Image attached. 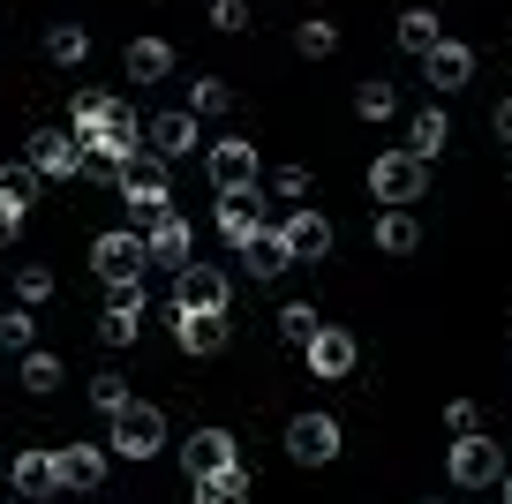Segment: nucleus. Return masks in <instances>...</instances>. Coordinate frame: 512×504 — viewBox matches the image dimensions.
Instances as JSON below:
<instances>
[{
	"instance_id": "1a4fd4ad",
	"label": "nucleus",
	"mask_w": 512,
	"mask_h": 504,
	"mask_svg": "<svg viewBox=\"0 0 512 504\" xmlns=\"http://www.w3.org/2000/svg\"><path fill=\"white\" fill-rule=\"evenodd\" d=\"M23 158H31L46 181H76V174H83V143H76V128H38Z\"/></svg>"
},
{
	"instance_id": "39448f33",
	"label": "nucleus",
	"mask_w": 512,
	"mask_h": 504,
	"mask_svg": "<svg viewBox=\"0 0 512 504\" xmlns=\"http://www.w3.org/2000/svg\"><path fill=\"white\" fill-rule=\"evenodd\" d=\"M144 264H151V249H144V234H136V226H121V234H98V241H91V271H98L106 286L144 279Z\"/></svg>"
},
{
	"instance_id": "37998d69",
	"label": "nucleus",
	"mask_w": 512,
	"mask_h": 504,
	"mask_svg": "<svg viewBox=\"0 0 512 504\" xmlns=\"http://www.w3.org/2000/svg\"><path fill=\"white\" fill-rule=\"evenodd\" d=\"M0 482H8V459H0Z\"/></svg>"
},
{
	"instance_id": "0eeeda50",
	"label": "nucleus",
	"mask_w": 512,
	"mask_h": 504,
	"mask_svg": "<svg viewBox=\"0 0 512 504\" xmlns=\"http://www.w3.org/2000/svg\"><path fill=\"white\" fill-rule=\"evenodd\" d=\"M226 301H234V286H226L219 264L174 271V309H189V316H226Z\"/></svg>"
},
{
	"instance_id": "58836bf2",
	"label": "nucleus",
	"mask_w": 512,
	"mask_h": 504,
	"mask_svg": "<svg viewBox=\"0 0 512 504\" xmlns=\"http://www.w3.org/2000/svg\"><path fill=\"white\" fill-rule=\"evenodd\" d=\"M272 196L302 204V196H309V166H279V174H272Z\"/></svg>"
},
{
	"instance_id": "4c0bfd02",
	"label": "nucleus",
	"mask_w": 512,
	"mask_h": 504,
	"mask_svg": "<svg viewBox=\"0 0 512 504\" xmlns=\"http://www.w3.org/2000/svg\"><path fill=\"white\" fill-rule=\"evenodd\" d=\"M211 31H249V0H211Z\"/></svg>"
},
{
	"instance_id": "a19ab883",
	"label": "nucleus",
	"mask_w": 512,
	"mask_h": 504,
	"mask_svg": "<svg viewBox=\"0 0 512 504\" xmlns=\"http://www.w3.org/2000/svg\"><path fill=\"white\" fill-rule=\"evenodd\" d=\"M490 128H497V136H505V143H512V98H505V106H497V113H490Z\"/></svg>"
},
{
	"instance_id": "dca6fc26",
	"label": "nucleus",
	"mask_w": 512,
	"mask_h": 504,
	"mask_svg": "<svg viewBox=\"0 0 512 504\" xmlns=\"http://www.w3.org/2000/svg\"><path fill=\"white\" fill-rule=\"evenodd\" d=\"M144 249H151V264H159V271H189V219L166 211V219L144 234Z\"/></svg>"
},
{
	"instance_id": "e433bc0d",
	"label": "nucleus",
	"mask_w": 512,
	"mask_h": 504,
	"mask_svg": "<svg viewBox=\"0 0 512 504\" xmlns=\"http://www.w3.org/2000/svg\"><path fill=\"white\" fill-rule=\"evenodd\" d=\"M445 429H452V437H475V429H482V407H475V399H445Z\"/></svg>"
},
{
	"instance_id": "7c9ffc66",
	"label": "nucleus",
	"mask_w": 512,
	"mask_h": 504,
	"mask_svg": "<svg viewBox=\"0 0 512 504\" xmlns=\"http://www.w3.org/2000/svg\"><path fill=\"white\" fill-rule=\"evenodd\" d=\"M317 309H309V301H287V309H279V339H287V347H309V339H317Z\"/></svg>"
},
{
	"instance_id": "a211bd4d",
	"label": "nucleus",
	"mask_w": 512,
	"mask_h": 504,
	"mask_svg": "<svg viewBox=\"0 0 512 504\" xmlns=\"http://www.w3.org/2000/svg\"><path fill=\"white\" fill-rule=\"evenodd\" d=\"M121 68H128V83H166L174 76V46H166V38H128Z\"/></svg>"
},
{
	"instance_id": "bb28decb",
	"label": "nucleus",
	"mask_w": 512,
	"mask_h": 504,
	"mask_svg": "<svg viewBox=\"0 0 512 504\" xmlns=\"http://www.w3.org/2000/svg\"><path fill=\"white\" fill-rule=\"evenodd\" d=\"M0 354H38V316L31 309H8V316H0Z\"/></svg>"
},
{
	"instance_id": "423d86ee",
	"label": "nucleus",
	"mask_w": 512,
	"mask_h": 504,
	"mask_svg": "<svg viewBox=\"0 0 512 504\" xmlns=\"http://www.w3.org/2000/svg\"><path fill=\"white\" fill-rule=\"evenodd\" d=\"M204 174H211V189H219V196L256 189V143H249V136H219V143L204 151Z\"/></svg>"
},
{
	"instance_id": "f704fd0d",
	"label": "nucleus",
	"mask_w": 512,
	"mask_h": 504,
	"mask_svg": "<svg viewBox=\"0 0 512 504\" xmlns=\"http://www.w3.org/2000/svg\"><path fill=\"white\" fill-rule=\"evenodd\" d=\"M23 392H61V362H53V354H23Z\"/></svg>"
},
{
	"instance_id": "b1692460",
	"label": "nucleus",
	"mask_w": 512,
	"mask_h": 504,
	"mask_svg": "<svg viewBox=\"0 0 512 504\" xmlns=\"http://www.w3.org/2000/svg\"><path fill=\"white\" fill-rule=\"evenodd\" d=\"M445 143H452V121H445V106H422L415 121H407V151H415V158H437Z\"/></svg>"
},
{
	"instance_id": "9d476101",
	"label": "nucleus",
	"mask_w": 512,
	"mask_h": 504,
	"mask_svg": "<svg viewBox=\"0 0 512 504\" xmlns=\"http://www.w3.org/2000/svg\"><path fill=\"white\" fill-rule=\"evenodd\" d=\"M354 354H362V347H354V331H347V324H324L317 339L302 347V362H309V377L339 384V377H354Z\"/></svg>"
},
{
	"instance_id": "f257e3e1",
	"label": "nucleus",
	"mask_w": 512,
	"mask_h": 504,
	"mask_svg": "<svg viewBox=\"0 0 512 504\" xmlns=\"http://www.w3.org/2000/svg\"><path fill=\"white\" fill-rule=\"evenodd\" d=\"M121 204L136 211V234H151V226L174 211V181H166V158L159 151H136L121 166Z\"/></svg>"
},
{
	"instance_id": "7ed1b4c3",
	"label": "nucleus",
	"mask_w": 512,
	"mask_h": 504,
	"mask_svg": "<svg viewBox=\"0 0 512 504\" xmlns=\"http://www.w3.org/2000/svg\"><path fill=\"white\" fill-rule=\"evenodd\" d=\"M106 452H121V459H151V452H166V414L151 407V399L121 407V414H113V437H106Z\"/></svg>"
},
{
	"instance_id": "c9c22d12",
	"label": "nucleus",
	"mask_w": 512,
	"mask_h": 504,
	"mask_svg": "<svg viewBox=\"0 0 512 504\" xmlns=\"http://www.w3.org/2000/svg\"><path fill=\"white\" fill-rule=\"evenodd\" d=\"M46 294H53V271L46 264H16V301H23V309H38Z\"/></svg>"
},
{
	"instance_id": "c85d7f7f",
	"label": "nucleus",
	"mask_w": 512,
	"mask_h": 504,
	"mask_svg": "<svg viewBox=\"0 0 512 504\" xmlns=\"http://www.w3.org/2000/svg\"><path fill=\"white\" fill-rule=\"evenodd\" d=\"M91 407H98V414L136 407V392H128V377H121V369H98V377H91Z\"/></svg>"
},
{
	"instance_id": "473e14b6",
	"label": "nucleus",
	"mask_w": 512,
	"mask_h": 504,
	"mask_svg": "<svg viewBox=\"0 0 512 504\" xmlns=\"http://www.w3.org/2000/svg\"><path fill=\"white\" fill-rule=\"evenodd\" d=\"M294 46H302V61H324V53L339 46V23H324V16H309L302 31H294Z\"/></svg>"
},
{
	"instance_id": "ddd939ff",
	"label": "nucleus",
	"mask_w": 512,
	"mask_h": 504,
	"mask_svg": "<svg viewBox=\"0 0 512 504\" xmlns=\"http://www.w3.org/2000/svg\"><path fill=\"white\" fill-rule=\"evenodd\" d=\"M279 241L294 249V264H317V256L332 249V219H324V211H309V204H294L287 226H279Z\"/></svg>"
},
{
	"instance_id": "ea45409f",
	"label": "nucleus",
	"mask_w": 512,
	"mask_h": 504,
	"mask_svg": "<svg viewBox=\"0 0 512 504\" xmlns=\"http://www.w3.org/2000/svg\"><path fill=\"white\" fill-rule=\"evenodd\" d=\"M16 226H23V211H8V204H0V249L16 241Z\"/></svg>"
},
{
	"instance_id": "9b49d317",
	"label": "nucleus",
	"mask_w": 512,
	"mask_h": 504,
	"mask_svg": "<svg viewBox=\"0 0 512 504\" xmlns=\"http://www.w3.org/2000/svg\"><path fill=\"white\" fill-rule=\"evenodd\" d=\"M226 467H241L226 429H189V437H181V474H189V482H211V474H226Z\"/></svg>"
},
{
	"instance_id": "6ab92c4d",
	"label": "nucleus",
	"mask_w": 512,
	"mask_h": 504,
	"mask_svg": "<svg viewBox=\"0 0 512 504\" xmlns=\"http://www.w3.org/2000/svg\"><path fill=\"white\" fill-rule=\"evenodd\" d=\"M369 241H377L384 256H415V249H422V219H415V211H377Z\"/></svg>"
},
{
	"instance_id": "a878e982",
	"label": "nucleus",
	"mask_w": 512,
	"mask_h": 504,
	"mask_svg": "<svg viewBox=\"0 0 512 504\" xmlns=\"http://www.w3.org/2000/svg\"><path fill=\"white\" fill-rule=\"evenodd\" d=\"M46 53H53L61 68H83V61H91V31H83V23H53V31H46Z\"/></svg>"
},
{
	"instance_id": "cd10ccee",
	"label": "nucleus",
	"mask_w": 512,
	"mask_h": 504,
	"mask_svg": "<svg viewBox=\"0 0 512 504\" xmlns=\"http://www.w3.org/2000/svg\"><path fill=\"white\" fill-rule=\"evenodd\" d=\"M354 113H362V121H392V113H400V91L384 76H369L362 91H354Z\"/></svg>"
},
{
	"instance_id": "2f4dec72",
	"label": "nucleus",
	"mask_w": 512,
	"mask_h": 504,
	"mask_svg": "<svg viewBox=\"0 0 512 504\" xmlns=\"http://www.w3.org/2000/svg\"><path fill=\"white\" fill-rule=\"evenodd\" d=\"M136 331H144V309H106L98 316V339H106V347H136Z\"/></svg>"
},
{
	"instance_id": "5701e85b",
	"label": "nucleus",
	"mask_w": 512,
	"mask_h": 504,
	"mask_svg": "<svg viewBox=\"0 0 512 504\" xmlns=\"http://www.w3.org/2000/svg\"><path fill=\"white\" fill-rule=\"evenodd\" d=\"M400 46L415 53V61H430V53L445 46V23H437V8H407V16H400Z\"/></svg>"
},
{
	"instance_id": "393cba45",
	"label": "nucleus",
	"mask_w": 512,
	"mask_h": 504,
	"mask_svg": "<svg viewBox=\"0 0 512 504\" xmlns=\"http://www.w3.org/2000/svg\"><path fill=\"white\" fill-rule=\"evenodd\" d=\"M38 181H46V174H38L31 158L0 166V204H8V211H31V204H38Z\"/></svg>"
},
{
	"instance_id": "79ce46f5",
	"label": "nucleus",
	"mask_w": 512,
	"mask_h": 504,
	"mask_svg": "<svg viewBox=\"0 0 512 504\" xmlns=\"http://www.w3.org/2000/svg\"><path fill=\"white\" fill-rule=\"evenodd\" d=\"M505 504H512V467H505Z\"/></svg>"
},
{
	"instance_id": "f3484780",
	"label": "nucleus",
	"mask_w": 512,
	"mask_h": 504,
	"mask_svg": "<svg viewBox=\"0 0 512 504\" xmlns=\"http://www.w3.org/2000/svg\"><path fill=\"white\" fill-rule=\"evenodd\" d=\"M61 459V489H98L106 482V444H53Z\"/></svg>"
},
{
	"instance_id": "4be33fe9",
	"label": "nucleus",
	"mask_w": 512,
	"mask_h": 504,
	"mask_svg": "<svg viewBox=\"0 0 512 504\" xmlns=\"http://www.w3.org/2000/svg\"><path fill=\"white\" fill-rule=\"evenodd\" d=\"M241 264H249V279H279V271L294 264V249L279 241V226H264V234H256L249 249H241Z\"/></svg>"
},
{
	"instance_id": "f03ea898",
	"label": "nucleus",
	"mask_w": 512,
	"mask_h": 504,
	"mask_svg": "<svg viewBox=\"0 0 512 504\" xmlns=\"http://www.w3.org/2000/svg\"><path fill=\"white\" fill-rule=\"evenodd\" d=\"M422 189H430V158H415V151H384L377 166H369V196H377L384 211L422 204Z\"/></svg>"
},
{
	"instance_id": "f8f14e48",
	"label": "nucleus",
	"mask_w": 512,
	"mask_h": 504,
	"mask_svg": "<svg viewBox=\"0 0 512 504\" xmlns=\"http://www.w3.org/2000/svg\"><path fill=\"white\" fill-rule=\"evenodd\" d=\"M8 489H23V497H61V459H53L46 444H23V452L8 459Z\"/></svg>"
},
{
	"instance_id": "c756f323",
	"label": "nucleus",
	"mask_w": 512,
	"mask_h": 504,
	"mask_svg": "<svg viewBox=\"0 0 512 504\" xmlns=\"http://www.w3.org/2000/svg\"><path fill=\"white\" fill-rule=\"evenodd\" d=\"M196 504H249V474L226 467V474H211V482H196Z\"/></svg>"
},
{
	"instance_id": "412c9836",
	"label": "nucleus",
	"mask_w": 512,
	"mask_h": 504,
	"mask_svg": "<svg viewBox=\"0 0 512 504\" xmlns=\"http://www.w3.org/2000/svg\"><path fill=\"white\" fill-rule=\"evenodd\" d=\"M174 339H181V354H219V347H226V316H189V309H174Z\"/></svg>"
},
{
	"instance_id": "aec40b11",
	"label": "nucleus",
	"mask_w": 512,
	"mask_h": 504,
	"mask_svg": "<svg viewBox=\"0 0 512 504\" xmlns=\"http://www.w3.org/2000/svg\"><path fill=\"white\" fill-rule=\"evenodd\" d=\"M219 234L234 241V249H249V241L264 234V219H256V189H241V196H219Z\"/></svg>"
},
{
	"instance_id": "4468645a",
	"label": "nucleus",
	"mask_w": 512,
	"mask_h": 504,
	"mask_svg": "<svg viewBox=\"0 0 512 504\" xmlns=\"http://www.w3.org/2000/svg\"><path fill=\"white\" fill-rule=\"evenodd\" d=\"M144 151H159L166 166H174V158H189L196 151V113L181 106V113H151L144 121Z\"/></svg>"
},
{
	"instance_id": "72a5a7b5",
	"label": "nucleus",
	"mask_w": 512,
	"mask_h": 504,
	"mask_svg": "<svg viewBox=\"0 0 512 504\" xmlns=\"http://www.w3.org/2000/svg\"><path fill=\"white\" fill-rule=\"evenodd\" d=\"M226 106H234V91H226L219 76H196L189 83V113H196V121H204V113H226Z\"/></svg>"
},
{
	"instance_id": "2eb2a0df",
	"label": "nucleus",
	"mask_w": 512,
	"mask_h": 504,
	"mask_svg": "<svg viewBox=\"0 0 512 504\" xmlns=\"http://www.w3.org/2000/svg\"><path fill=\"white\" fill-rule=\"evenodd\" d=\"M422 76H430V91H437V98H452V91H467V83H475V53H467L460 38H445V46L422 61Z\"/></svg>"
},
{
	"instance_id": "6e6552de",
	"label": "nucleus",
	"mask_w": 512,
	"mask_h": 504,
	"mask_svg": "<svg viewBox=\"0 0 512 504\" xmlns=\"http://www.w3.org/2000/svg\"><path fill=\"white\" fill-rule=\"evenodd\" d=\"M287 459L294 467H332L339 459V422L332 414H294L287 422Z\"/></svg>"
},
{
	"instance_id": "20e7f679",
	"label": "nucleus",
	"mask_w": 512,
	"mask_h": 504,
	"mask_svg": "<svg viewBox=\"0 0 512 504\" xmlns=\"http://www.w3.org/2000/svg\"><path fill=\"white\" fill-rule=\"evenodd\" d=\"M445 467H452V482H460V489H490V482H505V444H490L475 429V437L445 444Z\"/></svg>"
}]
</instances>
